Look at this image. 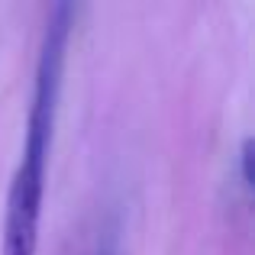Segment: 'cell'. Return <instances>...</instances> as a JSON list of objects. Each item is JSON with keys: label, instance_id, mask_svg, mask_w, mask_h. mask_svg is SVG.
Listing matches in <instances>:
<instances>
[{"label": "cell", "instance_id": "3957f363", "mask_svg": "<svg viewBox=\"0 0 255 255\" xmlns=\"http://www.w3.org/2000/svg\"><path fill=\"white\" fill-rule=\"evenodd\" d=\"M94 255H117L113 252V239H104V243H97V252Z\"/></svg>", "mask_w": 255, "mask_h": 255}, {"label": "cell", "instance_id": "6da1fadb", "mask_svg": "<svg viewBox=\"0 0 255 255\" xmlns=\"http://www.w3.org/2000/svg\"><path fill=\"white\" fill-rule=\"evenodd\" d=\"M49 152H52L49 136L26 132L23 152H19V165L10 178V187H6L3 246H0V255H36Z\"/></svg>", "mask_w": 255, "mask_h": 255}, {"label": "cell", "instance_id": "7a4b0ae2", "mask_svg": "<svg viewBox=\"0 0 255 255\" xmlns=\"http://www.w3.org/2000/svg\"><path fill=\"white\" fill-rule=\"evenodd\" d=\"M239 184H243V194L249 197L252 194V139L249 136L239 145Z\"/></svg>", "mask_w": 255, "mask_h": 255}]
</instances>
